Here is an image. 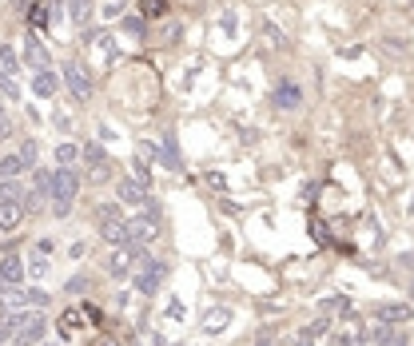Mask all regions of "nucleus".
Segmentation results:
<instances>
[{
	"label": "nucleus",
	"mask_w": 414,
	"mask_h": 346,
	"mask_svg": "<svg viewBox=\"0 0 414 346\" xmlns=\"http://www.w3.org/2000/svg\"><path fill=\"white\" fill-rule=\"evenodd\" d=\"M80 195V175L72 163H60L56 172H48V199H52V215L64 219L72 215V199Z\"/></svg>",
	"instance_id": "1"
},
{
	"label": "nucleus",
	"mask_w": 414,
	"mask_h": 346,
	"mask_svg": "<svg viewBox=\"0 0 414 346\" xmlns=\"http://www.w3.org/2000/svg\"><path fill=\"white\" fill-rule=\"evenodd\" d=\"M100 231L108 239L111 247H132V235H127V219L120 215L116 203H104L100 207Z\"/></svg>",
	"instance_id": "2"
},
{
	"label": "nucleus",
	"mask_w": 414,
	"mask_h": 346,
	"mask_svg": "<svg viewBox=\"0 0 414 346\" xmlns=\"http://www.w3.org/2000/svg\"><path fill=\"white\" fill-rule=\"evenodd\" d=\"M163 275H168V267H163L159 259H143V263H140V271H136V291L152 299V295H156L159 286H163Z\"/></svg>",
	"instance_id": "3"
},
{
	"label": "nucleus",
	"mask_w": 414,
	"mask_h": 346,
	"mask_svg": "<svg viewBox=\"0 0 414 346\" xmlns=\"http://www.w3.org/2000/svg\"><path fill=\"white\" fill-rule=\"evenodd\" d=\"M64 80H68V88H72L76 100H88V95H92V80H88V72H84V64L80 60L64 64Z\"/></svg>",
	"instance_id": "4"
},
{
	"label": "nucleus",
	"mask_w": 414,
	"mask_h": 346,
	"mask_svg": "<svg viewBox=\"0 0 414 346\" xmlns=\"http://www.w3.org/2000/svg\"><path fill=\"white\" fill-rule=\"evenodd\" d=\"M12 334H16V343H40L44 338V318L40 315H16V322H12Z\"/></svg>",
	"instance_id": "5"
},
{
	"label": "nucleus",
	"mask_w": 414,
	"mask_h": 346,
	"mask_svg": "<svg viewBox=\"0 0 414 346\" xmlns=\"http://www.w3.org/2000/svg\"><path fill=\"white\" fill-rule=\"evenodd\" d=\"M159 231L156 215H140V219H127V235H132V247H140V243H152Z\"/></svg>",
	"instance_id": "6"
},
{
	"label": "nucleus",
	"mask_w": 414,
	"mask_h": 346,
	"mask_svg": "<svg viewBox=\"0 0 414 346\" xmlns=\"http://www.w3.org/2000/svg\"><path fill=\"white\" fill-rule=\"evenodd\" d=\"M116 195H120L124 203H147V183H143V179H120V183H116Z\"/></svg>",
	"instance_id": "7"
},
{
	"label": "nucleus",
	"mask_w": 414,
	"mask_h": 346,
	"mask_svg": "<svg viewBox=\"0 0 414 346\" xmlns=\"http://www.w3.org/2000/svg\"><path fill=\"white\" fill-rule=\"evenodd\" d=\"M20 215H24V203H20V199H0V231H16V227H20Z\"/></svg>",
	"instance_id": "8"
},
{
	"label": "nucleus",
	"mask_w": 414,
	"mask_h": 346,
	"mask_svg": "<svg viewBox=\"0 0 414 346\" xmlns=\"http://www.w3.org/2000/svg\"><path fill=\"white\" fill-rule=\"evenodd\" d=\"M20 275H24L20 255H4V259H0V283H4V286H16V283H20Z\"/></svg>",
	"instance_id": "9"
},
{
	"label": "nucleus",
	"mask_w": 414,
	"mask_h": 346,
	"mask_svg": "<svg viewBox=\"0 0 414 346\" xmlns=\"http://www.w3.org/2000/svg\"><path fill=\"white\" fill-rule=\"evenodd\" d=\"M56 88H60V76H56V72H48V68H40V72H36V80H32V92L40 95V100H48V95H56Z\"/></svg>",
	"instance_id": "10"
},
{
	"label": "nucleus",
	"mask_w": 414,
	"mask_h": 346,
	"mask_svg": "<svg viewBox=\"0 0 414 346\" xmlns=\"http://www.w3.org/2000/svg\"><path fill=\"white\" fill-rule=\"evenodd\" d=\"M299 84H291V80H283L279 88H275V108H299Z\"/></svg>",
	"instance_id": "11"
},
{
	"label": "nucleus",
	"mask_w": 414,
	"mask_h": 346,
	"mask_svg": "<svg viewBox=\"0 0 414 346\" xmlns=\"http://www.w3.org/2000/svg\"><path fill=\"white\" fill-rule=\"evenodd\" d=\"M227 322H231V311H227V307H215V311H207L204 315V331L215 334V331H223Z\"/></svg>",
	"instance_id": "12"
},
{
	"label": "nucleus",
	"mask_w": 414,
	"mask_h": 346,
	"mask_svg": "<svg viewBox=\"0 0 414 346\" xmlns=\"http://www.w3.org/2000/svg\"><path fill=\"white\" fill-rule=\"evenodd\" d=\"M375 315H379V322H406V318H411V307H395V302H382Z\"/></svg>",
	"instance_id": "13"
},
{
	"label": "nucleus",
	"mask_w": 414,
	"mask_h": 346,
	"mask_svg": "<svg viewBox=\"0 0 414 346\" xmlns=\"http://www.w3.org/2000/svg\"><path fill=\"white\" fill-rule=\"evenodd\" d=\"M366 343L390 346V343H402V338H398V334L390 331V322H386V327H382V322H375V327H370V331H366Z\"/></svg>",
	"instance_id": "14"
},
{
	"label": "nucleus",
	"mask_w": 414,
	"mask_h": 346,
	"mask_svg": "<svg viewBox=\"0 0 414 346\" xmlns=\"http://www.w3.org/2000/svg\"><path fill=\"white\" fill-rule=\"evenodd\" d=\"M127 267H132V247H116V255L108 259V271L120 279V275H127Z\"/></svg>",
	"instance_id": "15"
},
{
	"label": "nucleus",
	"mask_w": 414,
	"mask_h": 346,
	"mask_svg": "<svg viewBox=\"0 0 414 346\" xmlns=\"http://www.w3.org/2000/svg\"><path fill=\"white\" fill-rule=\"evenodd\" d=\"M0 199H20V203H24V183H20L16 175L0 179Z\"/></svg>",
	"instance_id": "16"
},
{
	"label": "nucleus",
	"mask_w": 414,
	"mask_h": 346,
	"mask_svg": "<svg viewBox=\"0 0 414 346\" xmlns=\"http://www.w3.org/2000/svg\"><path fill=\"white\" fill-rule=\"evenodd\" d=\"M24 60H28L32 68H36V72L44 68V48L36 44V36H28V40H24Z\"/></svg>",
	"instance_id": "17"
},
{
	"label": "nucleus",
	"mask_w": 414,
	"mask_h": 346,
	"mask_svg": "<svg viewBox=\"0 0 414 346\" xmlns=\"http://www.w3.org/2000/svg\"><path fill=\"white\" fill-rule=\"evenodd\" d=\"M327 331H331V322H327V318H315V322H307V327H303V338L311 343V338H318V334H327Z\"/></svg>",
	"instance_id": "18"
},
{
	"label": "nucleus",
	"mask_w": 414,
	"mask_h": 346,
	"mask_svg": "<svg viewBox=\"0 0 414 346\" xmlns=\"http://www.w3.org/2000/svg\"><path fill=\"white\" fill-rule=\"evenodd\" d=\"M20 172H24V163H20V156L0 159V179H8V175H20Z\"/></svg>",
	"instance_id": "19"
},
{
	"label": "nucleus",
	"mask_w": 414,
	"mask_h": 346,
	"mask_svg": "<svg viewBox=\"0 0 414 346\" xmlns=\"http://www.w3.org/2000/svg\"><path fill=\"white\" fill-rule=\"evenodd\" d=\"M92 183H111V167L104 163V159H96L92 163Z\"/></svg>",
	"instance_id": "20"
},
{
	"label": "nucleus",
	"mask_w": 414,
	"mask_h": 346,
	"mask_svg": "<svg viewBox=\"0 0 414 346\" xmlns=\"http://www.w3.org/2000/svg\"><path fill=\"white\" fill-rule=\"evenodd\" d=\"M76 156H80L76 143H60V147H56V159H60V163H76Z\"/></svg>",
	"instance_id": "21"
},
{
	"label": "nucleus",
	"mask_w": 414,
	"mask_h": 346,
	"mask_svg": "<svg viewBox=\"0 0 414 346\" xmlns=\"http://www.w3.org/2000/svg\"><path fill=\"white\" fill-rule=\"evenodd\" d=\"M16 156H20V163H24V167H32V163H36V143H32V140H24Z\"/></svg>",
	"instance_id": "22"
},
{
	"label": "nucleus",
	"mask_w": 414,
	"mask_h": 346,
	"mask_svg": "<svg viewBox=\"0 0 414 346\" xmlns=\"http://www.w3.org/2000/svg\"><path fill=\"white\" fill-rule=\"evenodd\" d=\"M88 4H92V0H72V20H80V24H84V16H88Z\"/></svg>",
	"instance_id": "23"
},
{
	"label": "nucleus",
	"mask_w": 414,
	"mask_h": 346,
	"mask_svg": "<svg viewBox=\"0 0 414 346\" xmlns=\"http://www.w3.org/2000/svg\"><path fill=\"white\" fill-rule=\"evenodd\" d=\"M84 159H88V163H96V159H104V152H100L96 143H84Z\"/></svg>",
	"instance_id": "24"
},
{
	"label": "nucleus",
	"mask_w": 414,
	"mask_h": 346,
	"mask_svg": "<svg viewBox=\"0 0 414 346\" xmlns=\"http://www.w3.org/2000/svg\"><path fill=\"white\" fill-rule=\"evenodd\" d=\"M143 12H147V16H159V12H163V0H143Z\"/></svg>",
	"instance_id": "25"
},
{
	"label": "nucleus",
	"mask_w": 414,
	"mask_h": 346,
	"mask_svg": "<svg viewBox=\"0 0 414 346\" xmlns=\"http://www.w3.org/2000/svg\"><path fill=\"white\" fill-rule=\"evenodd\" d=\"M323 311H347V299H323Z\"/></svg>",
	"instance_id": "26"
},
{
	"label": "nucleus",
	"mask_w": 414,
	"mask_h": 346,
	"mask_svg": "<svg viewBox=\"0 0 414 346\" xmlns=\"http://www.w3.org/2000/svg\"><path fill=\"white\" fill-rule=\"evenodd\" d=\"M311 235H315L318 243H327V227H323L318 219H311Z\"/></svg>",
	"instance_id": "27"
},
{
	"label": "nucleus",
	"mask_w": 414,
	"mask_h": 346,
	"mask_svg": "<svg viewBox=\"0 0 414 346\" xmlns=\"http://www.w3.org/2000/svg\"><path fill=\"white\" fill-rule=\"evenodd\" d=\"M8 136H12V124H8V116L0 108V140H8Z\"/></svg>",
	"instance_id": "28"
},
{
	"label": "nucleus",
	"mask_w": 414,
	"mask_h": 346,
	"mask_svg": "<svg viewBox=\"0 0 414 346\" xmlns=\"http://www.w3.org/2000/svg\"><path fill=\"white\" fill-rule=\"evenodd\" d=\"M32 24H36V28H44V24H48V12H44V8H32Z\"/></svg>",
	"instance_id": "29"
},
{
	"label": "nucleus",
	"mask_w": 414,
	"mask_h": 346,
	"mask_svg": "<svg viewBox=\"0 0 414 346\" xmlns=\"http://www.w3.org/2000/svg\"><path fill=\"white\" fill-rule=\"evenodd\" d=\"M0 60H4V68H12L16 56H12V48H0Z\"/></svg>",
	"instance_id": "30"
},
{
	"label": "nucleus",
	"mask_w": 414,
	"mask_h": 346,
	"mask_svg": "<svg viewBox=\"0 0 414 346\" xmlns=\"http://www.w3.org/2000/svg\"><path fill=\"white\" fill-rule=\"evenodd\" d=\"M402 267H414V255H406V259H402Z\"/></svg>",
	"instance_id": "31"
},
{
	"label": "nucleus",
	"mask_w": 414,
	"mask_h": 346,
	"mask_svg": "<svg viewBox=\"0 0 414 346\" xmlns=\"http://www.w3.org/2000/svg\"><path fill=\"white\" fill-rule=\"evenodd\" d=\"M411 295H414V286H411Z\"/></svg>",
	"instance_id": "32"
}]
</instances>
